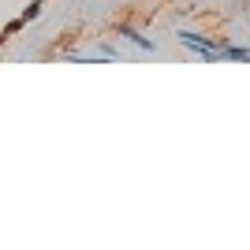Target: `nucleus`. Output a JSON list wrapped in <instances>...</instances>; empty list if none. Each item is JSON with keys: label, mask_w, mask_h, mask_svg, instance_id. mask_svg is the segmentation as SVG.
<instances>
[{"label": "nucleus", "mask_w": 250, "mask_h": 250, "mask_svg": "<svg viewBox=\"0 0 250 250\" xmlns=\"http://www.w3.org/2000/svg\"><path fill=\"white\" fill-rule=\"evenodd\" d=\"M97 52H101L104 60H120V49H116V45H108V42H101V45H97Z\"/></svg>", "instance_id": "obj_4"}, {"label": "nucleus", "mask_w": 250, "mask_h": 250, "mask_svg": "<svg viewBox=\"0 0 250 250\" xmlns=\"http://www.w3.org/2000/svg\"><path fill=\"white\" fill-rule=\"evenodd\" d=\"M120 34H124V38H127L131 45H135V49H142V52H157V42H153V38H146V34H138L135 26L120 22Z\"/></svg>", "instance_id": "obj_1"}, {"label": "nucleus", "mask_w": 250, "mask_h": 250, "mask_svg": "<svg viewBox=\"0 0 250 250\" xmlns=\"http://www.w3.org/2000/svg\"><path fill=\"white\" fill-rule=\"evenodd\" d=\"M220 56L224 60H250V45H224Z\"/></svg>", "instance_id": "obj_2"}, {"label": "nucleus", "mask_w": 250, "mask_h": 250, "mask_svg": "<svg viewBox=\"0 0 250 250\" xmlns=\"http://www.w3.org/2000/svg\"><path fill=\"white\" fill-rule=\"evenodd\" d=\"M22 26H26V22H22V19H11L8 26H4V38H15V34H19Z\"/></svg>", "instance_id": "obj_5"}, {"label": "nucleus", "mask_w": 250, "mask_h": 250, "mask_svg": "<svg viewBox=\"0 0 250 250\" xmlns=\"http://www.w3.org/2000/svg\"><path fill=\"white\" fill-rule=\"evenodd\" d=\"M42 4H45V0H34V4H30V8H26V11H22L19 19H22V22H34V19H38V15H42Z\"/></svg>", "instance_id": "obj_3"}]
</instances>
